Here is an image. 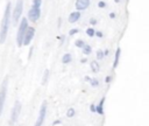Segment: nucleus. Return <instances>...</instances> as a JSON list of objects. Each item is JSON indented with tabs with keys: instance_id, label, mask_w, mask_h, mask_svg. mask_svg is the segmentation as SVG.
Masks as SVG:
<instances>
[{
	"instance_id": "obj_1",
	"label": "nucleus",
	"mask_w": 149,
	"mask_h": 126,
	"mask_svg": "<svg viewBox=\"0 0 149 126\" xmlns=\"http://www.w3.org/2000/svg\"><path fill=\"white\" fill-rule=\"evenodd\" d=\"M10 21H11V3H7L4 18L1 21V26H0V43H4L6 40L7 32L10 28Z\"/></svg>"
},
{
	"instance_id": "obj_2",
	"label": "nucleus",
	"mask_w": 149,
	"mask_h": 126,
	"mask_svg": "<svg viewBox=\"0 0 149 126\" xmlns=\"http://www.w3.org/2000/svg\"><path fill=\"white\" fill-rule=\"evenodd\" d=\"M28 27V20L27 18H23L21 20V24H20V27H19V31H18V35H17V43L19 47L22 46V42H23V36H25V33H26V29Z\"/></svg>"
},
{
	"instance_id": "obj_3",
	"label": "nucleus",
	"mask_w": 149,
	"mask_h": 126,
	"mask_svg": "<svg viewBox=\"0 0 149 126\" xmlns=\"http://www.w3.org/2000/svg\"><path fill=\"white\" fill-rule=\"evenodd\" d=\"M7 85H8V78H5L1 84V88H0V116L3 114V111H4V105L6 100V95H7Z\"/></svg>"
},
{
	"instance_id": "obj_4",
	"label": "nucleus",
	"mask_w": 149,
	"mask_h": 126,
	"mask_svg": "<svg viewBox=\"0 0 149 126\" xmlns=\"http://www.w3.org/2000/svg\"><path fill=\"white\" fill-rule=\"evenodd\" d=\"M22 10H23V0H18L15 8H14V12H13V24L14 25L18 24L20 17L22 14Z\"/></svg>"
},
{
	"instance_id": "obj_5",
	"label": "nucleus",
	"mask_w": 149,
	"mask_h": 126,
	"mask_svg": "<svg viewBox=\"0 0 149 126\" xmlns=\"http://www.w3.org/2000/svg\"><path fill=\"white\" fill-rule=\"evenodd\" d=\"M20 111H21V104H20V102H15V105L13 107L11 119H10V125L11 126H14V124L17 123V120L19 118V114H20Z\"/></svg>"
},
{
	"instance_id": "obj_6",
	"label": "nucleus",
	"mask_w": 149,
	"mask_h": 126,
	"mask_svg": "<svg viewBox=\"0 0 149 126\" xmlns=\"http://www.w3.org/2000/svg\"><path fill=\"white\" fill-rule=\"evenodd\" d=\"M41 17V7H36V6H32V8L28 12V19L33 22H36Z\"/></svg>"
},
{
	"instance_id": "obj_7",
	"label": "nucleus",
	"mask_w": 149,
	"mask_h": 126,
	"mask_svg": "<svg viewBox=\"0 0 149 126\" xmlns=\"http://www.w3.org/2000/svg\"><path fill=\"white\" fill-rule=\"evenodd\" d=\"M46 114H47V102H43L40 109V113H39V118L36 120L35 126H42V124L44 123L46 119Z\"/></svg>"
},
{
	"instance_id": "obj_8",
	"label": "nucleus",
	"mask_w": 149,
	"mask_h": 126,
	"mask_svg": "<svg viewBox=\"0 0 149 126\" xmlns=\"http://www.w3.org/2000/svg\"><path fill=\"white\" fill-rule=\"evenodd\" d=\"M34 34H35V28L28 26L27 29H26L25 36H23V42H22V45L28 46V45L32 42V40H33V38H34Z\"/></svg>"
},
{
	"instance_id": "obj_9",
	"label": "nucleus",
	"mask_w": 149,
	"mask_h": 126,
	"mask_svg": "<svg viewBox=\"0 0 149 126\" xmlns=\"http://www.w3.org/2000/svg\"><path fill=\"white\" fill-rule=\"evenodd\" d=\"M90 5V0H76V8L78 11L86 10Z\"/></svg>"
},
{
	"instance_id": "obj_10",
	"label": "nucleus",
	"mask_w": 149,
	"mask_h": 126,
	"mask_svg": "<svg viewBox=\"0 0 149 126\" xmlns=\"http://www.w3.org/2000/svg\"><path fill=\"white\" fill-rule=\"evenodd\" d=\"M81 18V12H72L70 15H69V22L70 24H74V22H77Z\"/></svg>"
},
{
	"instance_id": "obj_11",
	"label": "nucleus",
	"mask_w": 149,
	"mask_h": 126,
	"mask_svg": "<svg viewBox=\"0 0 149 126\" xmlns=\"http://www.w3.org/2000/svg\"><path fill=\"white\" fill-rule=\"evenodd\" d=\"M105 97H103L101 99H100V102H99V104L96 106V112L98 113V114H104V103H105Z\"/></svg>"
},
{
	"instance_id": "obj_12",
	"label": "nucleus",
	"mask_w": 149,
	"mask_h": 126,
	"mask_svg": "<svg viewBox=\"0 0 149 126\" xmlns=\"http://www.w3.org/2000/svg\"><path fill=\"white\" fill-rule=\"evenodd\" d=\"M120 54H121V48H118L115 52V57H114V63H113V68H117L120 61Z\"/></svg>"
},
{
	"instance_id": "obj_13",
	"label": "nucleus",
	"mask_w": 149,
	"mask_h": 126,
	"mask_svg": "<svg viewBox=\"0 0 149 126\" xmlns=\"http://www.w3.org/2000/svg\"><path fill=\"white\" fill-rule=\"evenodd\" d=\"M71 60H72L71 54H64V55H63V57H62V62H63L64 64L70 63V62H71Z\"/></svg>"
},
{
	"instance_id": "obj_14",
	"label": "nucleus",
	"mask_w": 149,
	"mask_h": 126,
	"mask_svg": "<svg viewBox=\"0 0 149 126\" xmlns=\"http://www.w3.org/2000/svg\"><path fill=\"white\" fill-rule=\"evenodd\" d=\"M91 70L93 72H98L99 71V64H98L97 61H92L91 62Z\"/></svg>"
},
{
	"instance_id": "obj_15",
	"label": "nucleus",
	"mask_w": 149,
	"mask_h": 126,
	"mask_svg": "<svg viewBox=\"0 0 149 126\" xmlns=\"http://www.w3.org/2000/svg\"><path fill=\"white\" fill-rule=\"evenodd\" d=\"M82 49H83V52H84L85 55H89V54H91V52H92V48H91V46H89V45H84Z\"/></svg>"
},
{
	"instance_id": "obj_16",
	"label": "nucleus",
	"mask_w": 149,
	"mask_h": 126,
	"mask_svg": "<svg viewBox=\"0 0 149 126\" xmlns=\"http://www.w3.org/2000/svg\"><path fill=\"white\" fill-rule=\"evenodd\" d=\"M90 83H91V85L93 86V88H96V86H98L99 85V82H98V79H96V78H90V81H89Z\"/></svg>"
},
{
	"instance_id": "obj_17",
	"label": "nucleus",
	"mask_w": 149,
	"mask_h": 126,
	"mask_svg": "<svg viewBox=\"0 0 149 126\" xmlns=\"http://www.w3.org/2000/svg\"><path fill=\"white\" fill-rule=\"evenodd\" d=\"M86 34H88L90 38H93V36H95V34H96V31H95L93 28H89V29L86 31Z\"/></svg>"
},
{
	"instance_id": "obj_18",
	"label": "nucleus",
	"mask_w": 149,
	"mask_h": 126,
	"mask_svg": "<svg viewBox=\"0 0 149 126\" xmlns=\"http://www.w3.org/2000/svg\"><path fill=\"white\" fill-rule=\"evenodd\" d=\"M66 116H68L69 118H72V117L74 116V109H72V107H70V109L68 110V112H66Z\"/></svg>"
},
{
	"instance_id": "obj_19",
	"label": "nucleus",
	"mask_w": 149,
	"mask_h": 126,
	"mask_svg": "<svg viewBox=\"0 0 149 126\" xmlns=\"http://www.w3.org/2000/svg\"><path fill=\"white\" fill-rule=\"evenodd\" d=\"M84 45H85V43H84L83 40H77V41H76V47H78V48H83Z\"/></svg>"
},
{
	"instance_id": "obj_20",
	"label": "nucleus",
	"mask_w": 149,
	"mask_h": 126,
	"mask_svg": "<svg viewBox=\"0 0 149 126\" xmlns=\"http://www.w3.org/2000/svg\"><path fill=\"white\" fill-rule=\"evenodd\" d=\"M48 76H49V70L47 69V70L44 71V76H43V81H42L43 84H46V82H47V79H48Z\"/></svg>"
},
{
	"instance_id": "obj_21",
	"label": "nucleus",
	"mask_w": 149,
	"mask_h": 126,
	"mask_svg": "<svg viewBox=\"0 0 149 126\" xmlns=\"http://www.w3.org/2000/svg\"><path fill=\"white\" fill-rule=\"evenodd\" d=\"M104 56H105V55H104L103 50H98V52H97V58H98V60H103Z\"/></svg>"
},
{
	"instance_id": "obj_22",
	"label": "nucleus",
	"mask_w": 149,
	"mask_h": 126,
	"mask_svg": "<svg viewBox=\"0 0 149 126\" xmlns=\"http://www.w3.org/2000/svg\"><path fill=\"white\" fill-rule=\"evenodd\" d=\"M33 5L36 6V7H41L42 1H41V0H33Z\"/></svg>"
},
{
	"instance_id": "obj_23",
	"label": "nucleus",
	"mask_w": 149,
	"mask_h": 126,
	"mask_svg": "<svg viewBox=\"0 0 149 126\" xmlns=\"http://www.w3.org/2000/svg\"><path fill=\"white\" fill-rule=\"evenodd\" d=\"M77 33H78V29L74 28V29H71V31L69 32V35H70V36H72V35H74V34H77Z\"/></svg>"
},
{
	"instance_id": "obj_24",
	"label": "nucleus",
	"mask_w": 149,
	"mask_h": 126,
	"mask_svg": "<svg viewBox=\"0 0 149 126\" xmlns=\"http://www.w3.org/2000/svg\"><path fill=\"white\" fill-rule=\"evenodd\" d=\"M98 6H99L100 8H104V7H106V4H105L104 1H99V3H98Z\"/></svg>"
},
{
	"instance_id": "obj_25",
	"label": "nucleus",
	"mask_w": 149,
	"mask_h": 126,
	"mask_svg": "<svg viewBox=\"0 0 149 126\" xmlns=\"http://www.w3.org/2000/svg\"><path fill=\"white\" fill-rule=\"evenodd\" d=\"M97 38H103V33L101 32H96V34H95Z\"/></svg>"
},
{
	"instance_id": "obj_26",
	"label": "nucleus",
	"mask_w": 149,
	"mask_h": 126,
	"mask_svg": "<svg viewBox=\"0 0 149 126\" xmlns=\"http://www.w3.org/2000/svg\"><path fill=\"white\" fill-rule=\"evenodd\" d=\"M105 81H106V83H110V82H111V81H112V76H107V77H106V79H105Z\"/></svg>"
},
{
	"instance_id": "obj_27",
	"label": "nucleus",
	"mask_w": 149,
	"mask_h": 126,
	"mask_svg": "<svg viewBox=\"0 0 149 126\" xmlns=\"http://www.w3.org/2000/svg\"><path fill=\"white\" fill-rule=\"evenodd\" d=\"M90 110H91V112H96V106L92 104V105L90 106Z\"/></svg>"
},
{
	"instance_id": "obj_28",
	"label": "nucleus",
	"mask_w": 149,
	"mask_h": 126,
	"mask_svg": "<svg viewBox=\"0 0 149 126\" xmlns=\"http://www.w3.org/2000/svg\"><path fill=\"white\" fill-rule=\"evenodd\" d=\"M90 24H91V25H96V24H97V20H96V19H91V20H90Z\"/></svg>"
},
{
	"instance_id": "obj_29",
	"label": "nucleus",
	"mask_w": 149,
	"mask_h": 126,
	"mask_svg": "<svg viewBox=\"0 0 149 126\" xmlns=\"http://www.w3.org/2000/svg\"><path fill=\"white\" fill-rule=\"evenodd\" d=\"M110 18L111 19H114L115 18V13H110Z\"/></svg>"
},
{
	"instance_id": "obj_30",
	"label": "nucleus",
	"mask_w": 149,
	"mask_h": 126,
	"mask_svg": "<svg viewBox=\"0 0 149 126\" xmlns=\"http://www.w3.org/2000/svg\"><path fill=\"white\" fill-rule=\"evenodd\" d=\"M61 123V120H55L54 123H52V125H57V124H59Z\"/></svg>"
},
{
	"instance_id": "obj_31",
	"label": "nucleus",
	"mask_w": 149,
	"mask_h": 126,
	"mask_svg": "<svg viewBox=\"0 0 149 126\" xmlns=\"http://www.w3.org/2000/svg\"><path fill=\"white\" fill-rule=\"evenodd\" d=\"M90 78H91V77H89V76H85V81H88V82H89V81H90Z\"/></svg>"
},
{
	"instance_id": "obj_32",
	"label": "nucleus",
	"mask_w": 149,
	"mask_h": 126,
	"mask_svg": "<svg viewBox=\"0 0 149 126\" xmlns=\"http://www.w3.org/2000/svg\"><path fill=\"white\" fill-rule=\"evenodd\" d=\"M81 62H82V63H85V62H86V58H83Z\"/></svg>"
},
{
	"instance_id": "obj_33",
	"label": "nucleus",
	"mask_w": 149,
	"mask_h": 126,
	"mask_svg": "<svg viewBox=\"0 0 149 126\" xmlns=\"http://www.w3.org/2000/svg\"><path fill=\"white\" fill-rule=\"evenodd\" d=\"M114 1H115V3H120V0H114Z\"/></svg>"
}]
</instances>
